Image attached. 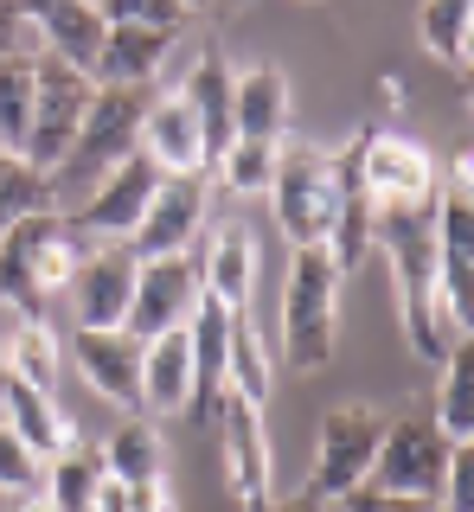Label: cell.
<instances>
[{
    "label": "cell",
    "mask_w": 474,
    "mask_h": 512,
    "mask_svg": "<svg viewBox=\"0 0 474 512\" xmlns=\"http://www.w3.org/2000/svg\"><path fill=\"white\" fill-rule=\"evenodd\" d=\"M97 455H103V474L122 480V487L167 480V442H161V423H154V416H122L116 436H109Z\"/></svg>",
    "instance_id": "obj_23"
},
{
    "label": "cell",
    "mask_w": 474,
    "mask_h": 512,
    "mask_svg": "<svg viewBox=\"0 0 474 512\" xmlns=\"http://www.w3.org/2000/svg\"><path fill=\"white\" fill-rule=\"evenodd\" d=\"M193 263H199V282L212 301H225L231 314L250 308V295H257V237H250L244 218L205 224L199 244H193Z\"/></svg>",
    "instance_id": "obj_13"
},
{
    "label": "cell",
    "mask_w": 474,
    "mask_h": 512,
    "mask_svg": "<svg viewBox=\"0 0 474 512\" xmlns=\"http://www.w3.org/2000/svg\"><path fill=\"white\" fill-rule=\"evenodd\" d=\"M7 52H33V26H26V13L13 0H0V58Z\"/></svg>",
    "instance_id": "obj_36"
},
{
    "label": "cell",
    "mask_w": 474,
    "mask_h": 512,
    "mask_svg": "<svg viewBox=\"0 0 474 512\" xmlns=\"http://www.w3.org/2000/svg\"><path fill=\"white\" fill-rule=\"evenodd\" d=\"M327 512H436V506L398 500V493H378V487H359V493H346V500H334Z\"/></svg>",
    "instance_id": "obj_35"
},
{
    "label": "cell",
    "mask_w": 474,
    "mask_h": 512,
    "mask_svg": "<svg viewBox=\"0 0 474 512\" xmlns=\"http://www.w3.org/2000/svg\"><path fill=\"white\" fill-rule=\"evenodd\" d=\"M135 154H148L154 167H161V180H199V173H205V135H199V116L186 109L180 90L148 96Z\"/></svg>",
    "instance_id": "obj_14"
},
{
    "label": "cell",
    "mask_w": 474,
    "mask_h": 512,
    "mask_svg": "<svg viewBox=\"0 0 474 512\" xmlns=\"http://www.w3.org/2000/svg\"><path fill=\"white\" fill-rule=\"evenodd\" d=\"M7 512H58V506H52V500H45V493L33 487V493H20V500H13Z\"/></svg>",
    "instance_id": "obj_38"
},
{
    "label": "cell",
    "mask_w": 474,
    "mask_h": 512,
    "mask_svg": "<svg viewBox=\"0 0 474 512\" xmlns=\"http://www.w3.org/2000/svg\"><path fill=\"white\" fill-rule=\"evenodd\" d=\"M295 122V96L282 64H250L231 77V135L244 141H289Z\"/></svg>",
    "instance_id": "obj_18"
},
{
    "label": "cell",
    "mask_w": 474,
    "mask_h": 512,
    "mask_svg": "<svg viewBox=\"0 0 474 512\" xmlns=\"http://www.w3.org/2000/svg\"><path fill=\"white\" fill-rule=\"evenodd\" d=\"M193 410V346L186 327L141 340V416H180Z\"/></svg>",
    "instance_id": "obj_20"
},
{
    "label": "cell",
    "mask_w": 474,
    "mask_h": 512,
    "mask_svg": "<svg viewBox=\"0 0 474 512\" xmlns=\"http://www.w3.org/2000/svg\"><path fill=\"white\" fill-rule=\"evenodd\" d=\"M359 148V186L372 199V218L391 212H430L436 192H442V167L423 141L398 135V128H359L353 135Z\"/></svg>",
    "instance_id": "obj_3"
},
{
    "label": "cell",
    "mask_w": 474,
    "mask_h": 512,
    "mask_svg": "<svg viewBox=\"0 0 474 512\" xmlns=\"http://www.w3.org/2000/svg\"><path fill=\"white\" fill-rule=\"evenodd\" d=\"M7 506H13V500H7V493H0V512H7Z\"/></svg>",
    "instance_id": "obj_43"
},
{
    "label": "cell",
    "mask_w": 474,
    "mask_h": 512,
    "mask_svg": "<svg viewBox=\"0 0 474 512\" xmlns=\"http://www.w3.org/2000/svg\"><path fill=\"white\" fill-rule=\"evenodd\" d=\"M180 32H154V26H109L103 32V64L97 84H122V90H148L161 77V64L173 52Z\"/></svg>",
    "instance_id": "obj_22"
},
{
    "label": "cell",
    "mask_w": 474,
    "mask_h": 512,
    "mask_svg": "<svg viewBox=\"0 0 474 512\" xmlns=\"http://www.w3.org/2000/svg\"><path fill=\"white\" fill-rule=\"evenodd\" d=\"M154 192H161V167H154L148 154H122L103 180L84 186V205L71 212V224L90 244H129L141 212L154 205Z\"/></svg>",
    "instance_id": "obj_10"
},
{
    "label": "cell",
    "mask_w": 474,
    "mask_h": 512,
    "mask_svg": "<svg viewBox=\"0 0 474 512\" xmlns=\"http://www.w3.org/2000/svg\"><path fill=\"white\" fill-rule=\"evenodd\" d=\"M39 480H45V461L20 436H13L7 423H0V493H7V500H20V493L39 487Z\"/></svg>",
    "instance_id": "obj_33"
},
{
    "label": "cell",
    "mask_w": 474,
    "mask_h": 512,
    "mask_svg": "<svg viewBox=\"0 0 474 512\" xmlns=\"http://www.w3.org/2000/svg\"><path fill=\"white\" fill-rule=\"evenodd\" d=\"M90 512H135V506H129V487L103 474V487H97V506H90Z\"/></svg>",
    "instance_id": "obj_37"
},
{
    "label": "cell",
    "mask_w": 474,
    "mask_h": 512,
    "mask_svg": "<svg viewBox=\"0 0 474 512\" xmlns=\"http://www.w3.org/2000/svg\"><path fill=\"white\" fill-rule=\"evenodd\" d=\"M26 26H33V45L39 52H52L58 64H71V71L97 77L103 64V13L90 7V0H45V7L26 13Z\"/></svg>",
    "instance_id": "obj_17"
},
{
    "label": "cell",
    "mask_w": 474,
    "mask_h": 512,
    "mask_svg": "<svg viewBox=\"0 0 474 512\" xmlns=\"http://www.w3.org/2000/svg\"><path fill=\"white\" fill-rule=\"evenodd\" d=\"M103 26H154V32H180L193 13L180 0H97Z\"/></svg>",
    "instance_id": "obj_32"
},
{
    "label": "cell",
    "mask_w": 474,
    "mask_h": 512,
    "mask_svg": "<svg viewBox=\"0 0 474 512\" xmlns=\"http://www.w3.org/2000/svg\"><path fill=\"white\" fill-rule=\"evenodd\" d=\"M225 391L237 404L263 410L276 391V365H270V346H263V333L250 327V314L231 320V352H225Z\"/></svg>",
    "instance_id": "obj_24"
},
{
    "label": "cell",
    "mask_w": 474,
    "mask_h": 512,
    "mask_svg": "<svg viewBox=\"0 0 474 512\" xmlns=\"http://www.w3.org/2000/svg\"><path fill=\"white\" fill-rule=\"evenodd\" d=\"M0 160H7V154H0Z\"/></svg>",
    "instance_id": "obj_45"
},
{
    "label": "cell",
    "mask_w": 474,
    "mask_h": 512,
    "mask_svg": "<svg viewBox=\"0 0 474 512\" xmlns=\"http://www.w3.org/2000/svg\"><path fill=\"white\" fill-rule=\"evenodd\" d=\"M276 160H282V141H244V135H231V148L212 160V173H218V186L231 192V199H263L276 180Z\"/></svg>",
    "instance_id": "obj_28"
},
{
    "label": "cell",
    "mask_w": 474,
    "mask_h": 512,
    "mask_svg": "<svg viewBox=\"0 0 474 512\" xmlns=\"http://www.w3.org/2000/svg\"><path fill=\"white\" fill-rule=\"evenodd\" d=\"M436 512H474V442H455V448H449V468H442Z\"/></svg>",
    "instance_id": "obj_34"
},
{
    "label": "cell",
    "mask_w": 474,
    "mask_h": 512,
    "mask_svg": "<svg viewBox=\"0 0 474 512\" xmlns=\"http://www.w3.org/2000/svg\"><path fill=\"white\" fill-rule=\"evenodd\" d=\"M97 487H103V455L84 448V442H71L65 455H52L45 461V480H39V493L58 512H90L97 506Z\"/></svg>",
    "instance_id": "obj_26"
},
{
    "label": "cell",
    "mask_w": 474,
    "mask_h": 512,
    "mask_svg": "<svg viewBox=\"0 0 474 512\" xmlns=\"http://www.w3.org/2000/svg\"><path fill=\"white\" fill-rule=\"evenodd\" d=\"M231 58H225V45H199V58H193V71L180 77V96H186V109L199 116V135H205V167H212L218 154L231 148Z\"/></svg>",
    "instance_id": "obj_19"
},
{
    "label": "cell",
    "mask_w": 474,
    "mask_h": 512,
    "mask_svg": "<svg viewBox=\"0 0 474 512\" xmlns=\"http://www.w3.org/2000/svg\"><path fill=\"white\" fill-rule=\"evenodd\" d=\"M430 416L442 423V436H449V442H474V346L468 340L436 365Z\"/></svg>",
    "instance_id": "obj_25"
},
{
    "label": "cell",
    "mask_w": 474,
    "mask_h": 512,
    "mask_svg": "<svg viewBox=\"0 0 474 512\" xmlns=\"http://www.w3.org/2000/svg\"><path fill=\"white\" fill-rule=\"evenodd\" d=\"M270 205L295 250H327V231H334V154L314 148V141H282Z\"/></svg>",
    "instance_id": "obj_6"
},
{
    "label": "cell",
    "mask_w": 474,
    "mask_h": 512,
    "mask_svg": "<svg viewBox=\"0 0 474 512\" xmlns=\"http://www.w3.org/2000/svg\"><path fill=\"white\" fill-rule=\"evenodd\" d=\"M186 13H231V7H244V0H180Z\"/></svg>",
    "instance_id": "obj_40"
},
{
    "label": "cell",
    "mask_w": 474,
    "mask_h": 512,
    "mask_svg": "<svg viewBox=\"0 0 474 512\" xmlns=\"http://www.w3.org/2000/svg\"><path fill=\"white\" fill-rule=\"evenodd\" d=\"M135 269H141V256L129 244H97L77 263V276H71V320L84 333H109V327H122L129 320V295H135Z\"/></svg>",
    "instance_id": "obj_12"
},
{
    "label": "cell",
    "mask_w": 474,
    "mask_h": 512,
    "mask_svg": "<svg viewBox=\"0 0 474 512\" xmlns=\"http://www.w3.org/2000/svg\"><path fill=\"white\" fill-rule=\"evenodd\" d=\"M212 436H218V461H225V487L244 512H263L276 500V455H270V429H263V410L237 404L225 391L212 410Z\"/></svg>",
    "instance_id": "obj_9"
},
{
    "label": "cell",
    "mask_w": 474,
    "mask_h": 512,
    "mask_svg": "<svg viewBox=\"0 0 474 512\" xmlns=\"http://www.w3.org/2000/svg\"><path fill=\"white\" fill-rule=\"evenodd\" d=\"M417 39L423 52L449 71L468 64V45H474V0H423L417 7Z\"/></svg>",
    "instance_id": "obj_27"
},
{
    "label": "cell",
    "mask_w": 474,
    "mask_h": 512,
    "mask_svg": "<svg viewBox=\"0 0 474 512\" xmlns=\"http://www.w3.org/2000/svg\"><path fill=\"white\" fill-rule=\"evenodd\" d=\"M90 7H97V0H90Z\"/></svg>",
    "instance_id": "obj_44"
},
{
    "label": "cell",
    "mask_w": 474,
    "mask_h": 512,
    "mask_svg": "<svg viewBox=\"0 0 474 512\" xmlns=\"http://www.w3.org/2000/svg\"><path fill=\"white\" fill-rule=\"evenodd\" d=\"M263 512H327V506H314L308 493H295V500H270V506H263Z\"/></svg>",
    "instance_id": "obj_39"
},
{
    "label": "cell",
    "mask_w": 474,
    "mask_h": 512,
    "mask_svg": "<svg viewBox=\"0 0 474 512\" xmlns=\"http://www.w3.org/2000/svg\"><path fill=\"white\" fill-rule=\"evenodd\" d=\"M199 295H205V282H199L193 256H141L122 333H129V340H154V333L186 327L193 308H199Z\"/></svg>",
    "instance_id": "obj_11"
},
{
    "label": "cell",
    "mask_w": 474,
    "mask_h": 512,
    "mask_svg": "<svg viewBox=\"0 0 474 512\" xmlns=\"http://www.w3.org/2000/svg\"><path fill=\"white\" fill-rule=\"evenodd\" d=\"M449 436L430 410H404V416H385V436H378V455H372V474L366 487L378 493H398V500H423L436 506L442 493V468H449Z\"/></svg>",
    "instance_id": "obj_5"
},
{
    "label": "cell",
    "mask_w": 474,
    "mask_h": 512,
    "mask_svg": "<svg viewBox=\"0 0 474 512\" xmlns=\"http://www.w3.org/2000/svg\"><path fill=\"white\" fill-rule=\"evenodd\" d=\"M7 378L58 391V340L45 320H13L7 314Z\"/></svg>",
    "instance_id": "obj_29"
},
{
    "label": "cell",
    "mask_w": 474,
    "mask_h": 512,
    "mask_svg": "<svg viewBox=\"0 0 474 512\" xmlns=\"http://www.w3.org/2000/svg\"><path fill=\"white\" fill-rule=\"evenodd\" d=\"M33 52H7L0 58V154H20L26 122H33Z\"/></svg>",
    "instance_id": "obj_31"
},
{
    "label": "cell",
    "mask_w": 474,
    "mask_h": 512,
    "mask_svg": "<svg viewBox=\"0 0 474 512\" xmlns=\"http://www.w3.org/2000/svg\"><path fill=\"white\" fill-rule=\"evenodd\" d=\"M378 436H385V410L372 404H334L314 429V468L302 480V493L314 506H334L346 493L366 487L372 474V455H378Z\"/></svg>",
    "instance_id": "obj_4"
},
{
    "label": "cell",
    "mask_w": 474,
    "mask_h": 512,
    "mask_svg": "<svg viewBox=\"0 0 474 512\" xmlns=\"http://www.w3.org/2000/svg\"><path fill=\"white\" fill-rule=\"evenodd\" d=\"M340 269L327 250H295L282 282V359L295 372H321L340 340Z\"/></svg>",
    "instance_id": "obj_2"
},
{
    "label": "cell",
    "mask_w": 474,
    "mask_h": 512,
    "mask_svg": "<svg viewBox=\"0 0 474 512\" xmlns=\"http://www.w3.org/2000/svg\"><path fill=\"white\" fill-rule=\"evenodd\" d=\"M141 109H148V90H122V84H97L84 109V128H77L71 154L58 160L52 186H90L116 167L122 154H135L141 141Z\"/></svg>",
    "instance_id": "obj_8"
},
{
    "label": "cell",
    "mask_w": 474,
    "mask_h": 512,
    "mask_svg": "<svg viewBox=\"0 0 474 512\" xmlns=\"http://www.w3.org/2000/svg\"><path fill=\"white\" fill-rule=\"evenodd\" d=\"M0 384H7V314H0Z\"/></svg>",
    "instance_id": "obj_41"
},
{
    "label": "cell",
    "mask_w": 474,
    "mask_h": 512,
    "mask_svg": "<svg viewBox=\"0 0 474 512\" xmlns=\"http://www.w3.org/2000/svg\"><path fill=\"white\" fill-rule=\"evenodd\" d=\"M52 205H58V186H52V173L26 167L20 154H7V160H0V237H7L20 218H33V212H52Z\"/></svg>",
    "instance_id": "obj_30"
},
{
    "label": "cell",
    "mask_w": 474,
    "mask_h": 512,
    "mask_svg": "<svg viewBox=\"0 0 474 512\" xmlns=\"http://www.w3.org/2000/svg\"><path fill=\"white\" fill-rule=\"evenodd\" d=\"M205 173L199 180H161V192H154V205L141 212L129 250L135 256H193L199 231H205Z\"/></svg>",
    "instance_id": "obj_15"
},
{
    "label": "cell",
    "mask_w": 474,
    "mask_h": 512,
    "mask_svg": "<svg viewBox=\"0 0 474 512\" xmlns=\"http://www.w3.org/2000/svg\"><path fill=\"white\" fill-rule=\"evenodd\" d=\"M13 7H20V13H33V7H45V0H13Z\"/></svg>",
    "instance_id": "obj_42"
},
{
    "label": "cell",
    "mask_w": 474,
    "mask_h": 512,
    "mask_svg": "<svg viewBox=\"0 0 474 512\" xmlns=\"http://www.w3.org/2000/svg\"><path fill=\"white\" fill-rule=\"evenodd\" d=\"M71 365L84 372V384L97 397H109L116 410L141 416V340H129L122 327H109V333L71 327Z\"/></svg>",
    "instance_id": "obj_16"
},
{
    "label": "cell",
    "mask_w": 474,
    "mask_h": 512,
    "mask_svg": "<svg viewBox=\"0 0 474 512\" xmlns=\"http://www.w3.org/2000/svg\"><path fill=\"white\" fill-rule=\"evenodd\" d=\"M90 250L97 244H90V237L71 224V212H58V205L20 218L7 237H0V314L45 320Z\"/></svg>",
    "instance_id": "obj_1"
},
{
    "label": "cell",
    "mask_w": 474,
    "mask_h": 512,
    "mask_svg": "<svg viewBox=\"0 0 474 512\" xmlns=\"http://www.w3.org/2000/svg\"><path fill=\"white\" fill-rule=\"evenodd\" d=\"M0 423H7L13 436L33 448L39 461L65 455V448L77 442L71 416L58 410V391H39V384H20V378H7V384H0Z\"/></svg>",
    "instance_id": "obj_21"
},
{
    "label": "cell",
    "mask_w": 474,
    "mask_h": 512,
    "mask_svg": "<svg viewBox=\"0 0 474 512\" xmlns=\"http://www.w3.org/2000/svg\"><path fill=\"white\" fill-rule=\"evenodd\" d=\"M97 96V77L58 64L52 52H33V122H26L20 160L39 173H58V160L71 154L77 128H84V109Z\"/></svg>",
    "instance_id": "obj_7"
}]
</instances>
